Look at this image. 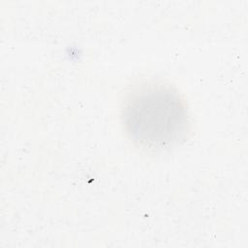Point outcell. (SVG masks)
I'll return each instance as SVG.
<instances>
[{
    "label": "cell",
    "instance_id": "1",
    "mask_svg": "<svg viewBox=\"0 0 248 248\" xmlns=\"http://www.w3.org/2000/svg\"><path fill=\"white\" fill-rule=\"evenodd\" d=\"M121 121L132 143L144 151L170 149L182 142L190 131L187 103L170 83L148 80L125 97Z\"/></svg>",
    "mask_w": 248,
    "mask_h": 248
}]
</instances>
